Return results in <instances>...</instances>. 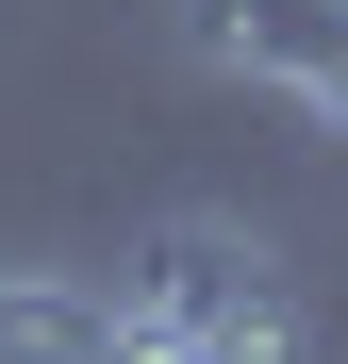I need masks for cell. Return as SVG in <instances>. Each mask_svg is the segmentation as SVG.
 Returning <instances> with one entry per match:
<instances>
[{
  "label": "cell",
  "mask_w": 348,
  "mask_h": 364,
  "mask_svg": "<svg viewBox=\"0 0 348 364\" xmlns=\"http://www.w3.org/2000/svg\"><path fill=\"white\" fill-rule=\"evenodd\" d=\"M183 33H199V67L282 83L315 133H348V0H199Z\"/></svg>",
  "instance_id": "1"
},
{
  "label": "cell",
  "mask_w": 348,
  "mask_h": 364,
  "mask_svg": "<svg viewBox=\"0 0 348 364\" xmlns=\"http://www.w3.org/2000/svg\"><path fill=\"white\" fill-rule=\"evenodd\" d=\"M100 348H116L100 265H0V364H100Z\"/></svg>",
  "instance_id": "2"
},
{
  "label": "cell",
  "mask_w": 348,
  "mask_h": 364,
  "mask_svg": "<svg viewBox=\"0 0 348 364\" xmlns=\"http://www.w3.org/2000/svg\"><path fill=\"white\" fill-rule=\"evenodd\" d=\"M100 364H216V348H199L183 315H133V298H116V348H100Z\"/></svg>",
  "instance_id": "3"
}]
</instances>
